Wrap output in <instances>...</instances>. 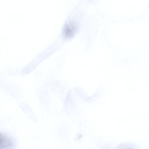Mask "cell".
<instances>
[{
    "label": "cell",
    "mask_w": 149,
    "mask_h": 149,
    "mask_svg": "<svg viewBox=\"0 0 149 149\" xmlns=\"http://www.w3.org/2000/svg\"><path fill=\"white\" fill-rule=\"evenodd\" d=\"M12 145L11 139L7 135L0 132V149L9 148Z\"/></svg>",
    "instance_id": "obj_1"
}]
</instances>
